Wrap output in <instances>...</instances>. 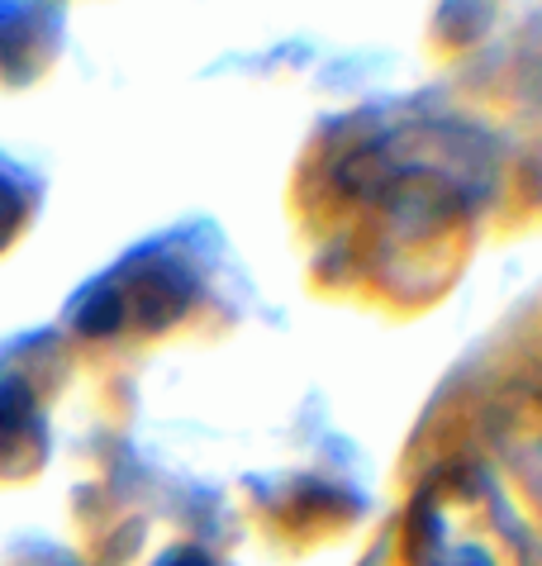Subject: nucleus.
<instances>
[{
  "label": "nucleus",
  "instance_id": "nucleus-1",
  "mask_svg": "<svg viewBox=\"0 0 542 566\" xmlns=\"http://www.w3.org/2000/svg\"><path fill=\"white\" fill-rule=\"evenodd\" d=\"M414 566H529L504 495L481 471H442L409 518Z\"/></svg>",
  "mask_w": 542,
  "mask_h": 566
},
{
  "label": "nucleus",
  "instance_id": "nucleus-2",
  "mask_svg": "<svg viewBox=\"0 0 542 566\" xmlns=\"http://www.w3.org/2000/svg\"><path fill=\"white\" fill-rule=\"evenodd\" d=\"M509 458L514 467L523 471V481H529V491L542 500V410L514 419V429H509Z\"/></svg>",
  "mask_w": 542,
  "mask_h": 566
},
{
  "label": "nucleus",
  "instance_id": "nucleus-3",
  "mask_svg": "<svg viewBox=\"0 0 542 566\" xmlns=\"http://www.w3.org/2000/svg\"><path fill=\"white\" fill-rule=\"evenodd\" d=\"M163 566H210V562H205L200 553H186V547H181V553H171Z\"/></svg>",
  "mask_w": 542,
  "mask_h": 566
}]
</instances>
